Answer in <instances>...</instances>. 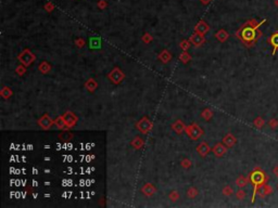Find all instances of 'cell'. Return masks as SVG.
<instances>
[{
  "mask_svg": "<svg viewBox=\"0 0 278 208\" xmlns=\"http://www.w3.org/2000/svg\"><path fill=\"white\" fill-rule=\"evenodd\" d=\"M248 183V179L244 178V177H239V178L237 179L236 181V184L239 186V188H242V186H244V185Z\"/></svg>",
  "mask_w": 278,
  "mask_h": 208,
  "instance_id": "cell-23",
  "label": "cell"
},
{
  "mask_svg": "<svg viewBox=\"0 0 278 208\" xmlns=\"http://www.w3.org/2000/svg\"><path fill=\"white\" fill-rule=\"evenodd\" d=\"M274 2H275L276 7H278V0H275V1H274Z\"/></svg>",
  "mask_w": 278,
  "mask_h": 208,
  "instance_id": "cell-42",
  "label": "cell"
},
{
  "mask_svg": "<svg viewBox=\"0 0 278 208\" xmlns=\"http://www.w3.org/2000/svg\"><path fill=\"white\" fill-rule=\"evenodd\" d=\"M215 37H216V38H217L220 41H225L226 39L228 38V34H227V33H226L224 29H221V30H220V32L216 33V34H215Z\"/></svg>",
  "mask_w": 278,
  "mask_h": 208,
  "instance_id": "cell-17",
  "label": "cell"
},
{
  "mask_svg": "<svg viewBox=\"0 0 278 208\" xmlns=\"http://www.w3.org/2000/svg\"><path fill=\"white\" fill-rule=\"evenodd\" d=\"M180 60H182V61L184 62V63H187V62H188L189 60H190V57H189V55L187 54L186 52H185V53H183V54L180 55Z\"/></svg>",
  "mask_w": 278,
  "mask_h": 208,
  "instance_id": "cell-29",
  "label": "cell"
},
{
  "mask_svg": "<svg viewBox=\"0 0 278 208\" xmlns=\"http://www.w3.org/2000/svg\"><path fill=\"white\" fill-rule=\"evenodd\" d=\"M39 71L42 72V73H44V74L48 73V72L50 71V65H49L47 62H42V64L39 65Z\"/></svg>",
  "mask_w": 278,
  "mask_h": 208,
  "instance_id": "cell-21",
  "label": "cell"
},
{
  "mask_svg": "<svg viewBox=\"0 0 278 208\" xmlns=\"http://www.w3.org/2000/svg\"><path fill=\"white\" fill-rule=\"evenodd\" d=\"M76 44H77V46L83 47L84 46V41L82 40V39H79V40H76Z\"/></svg>",
  "mask_w": 278,
  "mask_h": 208,
  "instance_id": "cell-39",
  "label": "cell"
},
{
  "mask_svg": "<svg viewBox=\"0 0 278 208\" xmlns=\"http://www.w3.org/2000/svg\"><path fill=\"white\" fill-rule=\"evenodd\" d=\"M182 165L184 166L185 168H188L189 166H190V163H189V160L185 159V160H183V162H182Z\"/></svg>",
  "mask_w": 278,
  "mask_h": 208,
  "instance_id": "cell-37",
  "label": "cell"
},
{
  "mask_svg": "<svg viewBox=\"0 0 278 208\" xmlns=\"http://www.w3.org/2000/svg\"><path fill=\"white\" fill-rule=\"evenodd\" d=\"M187 195H188V197H189V198H195V197L198 195V191H197V189H195V188H191V189H189V190H188V193H187Z\"/></svg>",
  "mask_w": 278,
  "mask_h": 208,
  "instance_id": "cell-26",
  "label": "cell"
},
{
  "mask_svg": "<svg viewBox=\"0 0 278 208\" xmlns=\"http://www.w3.org/2000/svg\"><path fill=\"white\" fill-rule=\"evenodd\" d=\"M24 72H25V69H24V66H18V69H16V73H18V75H23Z\"/></svg>",
  "mask_w": 278,
  "mask_h": 208,
  "instance_id": "cell-33",
  "label": "cell"
},
{
  "mask_svg": "<svg viewBox=\"0 0 278 208\" xmlns=\"http://www.w3.org/2000/svg\"><path fill=\"white\" fill-rule=\"evenodd\" d=\"M54 123L57 124V126L59 127V128H64V126H66V124H65L64 119H63V116L62 117H58V118L55 119Z\"/></svg>",
  "mask_w": 278,
  "mask_h": 208,
  "instance_id": "cell-24",
  "label": "cell"
},
{
  "mask_svg": "<svg viewBox=\"0 0 278 208\" xmlns=\"http://www.w3.org/2000/svg\"><path fill=\"white\" fill-rule=\"evenodd\" d=\"M268 42L273 46V55L276 53V51L278 50V32L274 33L271 36V38L268 39Z\"/></svg>",
  "mask_w": 278,
  "mask_h": 208,
  "instance_id": "cell-13",
  "label": "cell"
},
{
  "mask_svg": "<svg viewBox=\"0 0 278 208\" xmlns=\"http://www.w3.org/2000/svg\"><path fill=\"white\" fill-rule=\"evenodd\" d=\"M178 194H177V192L176 191H173L172 193H171V195H170V198L172 199V201H177V199H178Z\"/></svg>",
  "mask_w": 278,
  "mask_h": 208,
  "instance_id": "cell-30",
  "label": "cell"
},
{
  "mask_svg": "<svg viewBox=\"0 0 278 208\" xmlns=\"http://www.w3.org/2000/svg\"><path fill=\"white\" fill-rule=\"evenodd\" d=\"M98 7L99 8H101V9H104V8L107 7V2L106 1H103V0H100L98 3Z\"/></svg>",
  "mask_w": 278,
  "mask_h": 208,
  "instance_id": "cell-35",
  "label": "cell"
},
{
  "mask_svg": "<svg viewBox=\"0 0 278 208\" xmlns=\"http://www.w3.org/2000/svg\"><path fill=\"white\" fill-rule=\"evenodd\" d=\"M261 192L262 193H260V196H264V195H267V194H269V193L272 192V189H271V186H268V185H264L263 184L262 186H261Z\"/></svg>",
  "mask_w": 278,
  "mask_h": 208,
  "instance_id": "cell-22",
  "label": "cell"
},
{
  "mask_svg": "<svg viewBox=\"0 0 278 208\" xmlns=\"http://www.w3.org/2000/svg\"><path fill=\"white\" fill-rule=\"evenodd\" d=\"M108 77L110 78V80L113 82V84L117 85V84H120V82L124 79V74H123V72L121 71L120 69L115 67V69H113L112 71H111V73L109 74Z\"/></svg>",
  "mask_w": 278,
  "mask_h": 208,
  "instance_id": "cell-5",
  "label": "cell"
},
{
  "mask_svg": "<svg viewBox=\"0 0 278 208\" xmlns=\"http://www.w3.org/2000/svg\"><path fill=\"white\" fill-rule=\"evenodd\" d=\"M223 142L227 145V147H232V145L236 143V138H235L232 135H227L225 138H224Z\"/></svg>",
  "mask_w": 278,
  "mask_h": 208,
  "instance_id": "cell-16",
  "label": "cell"
},
{
  "mask_svg": "<svg viewBox=\"0 0 278 208\" xmlns=\"http://www.w3.org/2000/svg\"><path fill=\"white\" fill-rule=\"evenodd\" d=\"M266 180H267V178H266V176H265V174L263 171H261L260 169H255L253 172H251L250 181L252 182V184L254 185V192H253L252 202L254 201V197H255V195H256L257 190L264 184Z\"/></svg>",
  "mask_w": 278,
  "mask_h": 208,
  "instance_id": "cell-2",
  "label": "cell"
},
{
  "mask_svg": "<svg viewBox=\"0 0 278 208\" xmlns=\"http://www.w3.org/2000/svg\"><path fill=\"white\" fill-rule=\"evenodd\" d=\"M137 128L139 129L140 132L147 133L148 131H150V129L152 128V123L147 118V117H143V118L137 124Z\"/></svg>",
  "mask_w": 278,
  "mask_h": 208,
  "instance_id": "cell-6",
  "label": "cell"
},
{
  "mask_svg": "<svg viewBox=\"0 0 278 208\" xmlns=\"http://www.w3.org/2000/svg\"><path fill=\"white\" fill-rule=\"evenodd\" d=\"M63 119H64L65 124H66V126L69 127H73L75 126L76 121H77V117L73 114L72 112H66L64 115H63Z\"/></svg>",
  "mask_w": 278,
  "mask_h": 208,
  "instance_id": "cell-7",
  "label": "cell"
},
{
  "mask_svg": "<svg viewBox=\"0 0 278 208\" xmlns=\"http://www.w3.org/2000/svg\"><path fill=\"white\" fill-rule=\"evenodd\" d=\"M223 192H224V194L225 195H232V189L229 188V186H226V188L223 190Z\"/></svg>",
  "mask_w": 278,
  "mask_h": 208,
  "instance_id": "cell-31",
  "label": "cell"
},
{
  "mask_svg": "<svg viewBox=\"0 0 278 208\" xmlns=\"http://www.w3.org/2000/svg\"><path fill=\"white\" fill-rule=\"evenodd\" d=\"M11 94H12V91L11 90L9 89V88H7V87H5L3 88L2 90H1V96H3V98L5 99H8V98H10V96H11Z\"/></svg>",
  "mask_w": 278,
  "mask_h": 208,
  "instance_id": "cell-25",
  "label": "cell"
},
{
  "mask_svg": "<svg viewBox=\"0 0 278 208\" xmlns=\"http://www.w3.org/2000/svg\"><path fill=\"white\" fill-rule=\"evenodd\" d=\"M274 172H275V175H276V176H278V166L275 168V169H274Z\"/></svg>",
  "mask_w": 278,
  "mask_h": 208,
  "instance_id": "cell-41",
  "label": "cell"
},
{
  "mask_svg": "<svg viewBox=\"0 0 278 208\" xmlns=\"http://www.w3.org/2000/svg\"><path fill=\"white\" fill-rule=\"evenodd\" d=\"M141 192H143L146 196H151V195H153L154 193H155V188H154L151 183H147V184H145L143 186Z\"/></svg>",
  "mask_w": 278,
  "mask_h": 208,
  "instance_id": "cell-12",
  "label": "cell"
},
{
  "mask_svg": "<svg viewBox=\"0 0 278 208\" xmlns=\"http://www.w3.org/2000/svg\"><path fill=\"white\" fill-rule=\"evenodd\" d=\"M263 124H264V120H263L262 118H256L254 120V125L256 127H259V128H261V127L263 126Z\"/></svg>",
  "mask_w": 278,
  "mask_h": 208,
  "instance_id": "cell-28",
  "label": "cell"
},
{
  "mask_svg": "<svg viewBox=\"0 0 278 208\" xmlns=\"http://www.w3.org/2000/svg\"><path fill=\"white\" fill-rule=\"evenodd\" d=\"M265 22H266L265 18L263 21H261V22H256L255 20L249 21L248 23H246L238 30L237 36H238V38L241 39L247 46H252L255 41L257 40V38L262 35V33L257 29Z\"/></svg>",
  "mask_w": 278,
  "mask_h": 208,
  "instance_id": "cell-1",
  "label": "cell"
},
{
  "mask_svg": "<svg viewBox=\"0 0 278 208\" xmlns=\"http://www.w3.org/2000/svg\"><path fill=\"white\" fill-rule=\"evenodd\" d=\"M97 86H98V85H97V82L95 81L94 79H89V80H88V81L85 84L86 89H88V90H89V91H94V90L97 88Z\"/></svg>",
  "mask_w": 278,
  "mask_h": 208,
  "instance_id": "cell-19",
  "label": "cell"
},
{
  "mask_svg": "<svg viewBox=\"0 0 278 208\" xmlns=\"http://www.w3.org/2000/svg\"><path fill=\"white\" fill-rule=\"evenodd\" d=\"M159 59L161 60L163 63H167V62L170 61V59H171V55H170V53H168L167 51H163V52L160 54Z\"/></svg>",
  "mask_w": 278,
  "mask_h": 208,
  "instance_id": "cell-20",
  "label": "cell"
},
{
  "mask_svg": "<svg viewBox=\"0 0 278 208\" xmlns=\"http://www.w3.org/2000/svg\"><path fill=\"white\" fill-rule=\"evenodd\" d=\"M269 125H271L272 128H275V127H277L278 123H277V120H276V119H272V120L269 121Z\"/></svg>",
  "mask_w": 278,
  "mask_h": 208,
  "instance_id": "cell-36",
  "label": "cell"
},
{
  "mask_svg": "<svg viewBox=\"0 0 278 208\" xmlns=\"http://www.w3.org/2000/svg\"><path fill=\"white\" fill-rule=\"evenodd\" d=\"M35 59H36V57H35V55L33 54L30 50H27V49L24 50L21 54L18 55V60H20V62H21L23 65H26V66H28V65L32 64L33 62L35 61Z\"/></svg>",
  "mask_w": 278,
  "mask_h": 208,
  "instance_id": "cell-4",
  "label": "cell"
},
{
  "mask_svg": "<svg viewBox=\"0 0 278 208\" xmlns=\"http://www.w3.org/2000/svg\"><path fill=\"white\" fill-rule=\"evenodd\" d=\"M186 133L188 135V137L190 138L191 140H198L199 138L201 137V135H203V131L202 129L200 128V127L198 126L197 124H192V125H190V126L186 127Z\"/></svg>",
  "mask_w": 278,
  "mask_h": 208,
  "instance_id": "cell-3",
  "label": "cell"
},
{
  "mask_svg": "<svg viewBox=\"0 0 278 208\" xmlns=\"http://www.w3.org/2000/svg\"><path fill=\"white\" fill-rule=\"evenodd\" d=\"M131 145H133L135 149H140L143 145V140L141 138H135V139L131 141Z\"/></svg>",
  "mask_w": 278,
  "mask_h": 208,
  "instance_id": "cell-18",
  "label": "cell"
},
{
  "mask_svg": "<svg viewBox=\"0 0 278 208\" xmlns=\"http://www.w3.org/2000/svg\"><path fill=\"white\" fill-rule=\"evenodd\" d=\"M172 128H173V130L177 133V135H179V133H182L183 131L186 130V127H185L184 123H183L182 120H176L175 121L174 125L172 126Z\"/></svg>",
  "mask_w": 278,
  "mask_h": 208,
  "instance_id": "cell-14",
  "label": "cell"
},
{
  "mask_svg": "<svg viewBox=\"0 0 278 208\" xmlns=\"http://www.w3.org/2000/svg\"><path fill=\"white\" fill-rule=\"evenodd\" d=\"M200 1L203 3V5H207V3H209V2H211L212 0H200Z\"/></svg>",
  "mask_w": 278,
  "mask_h": 208,
  "instance_id": "cell-40",
  "label": "cell"
},
{
  "mask_svg": "<svg viewBox=\"0 0 278 208\" xmlns=\"http://www.w3.org/2000/svg\"><path fill=\"white\" fill-rule=\"evenodd\" d=\"M197 152L200 154L201 156H203V157H204V156H207V154H209L210 147L207 145V143H205V142H202V143H200L197 147Z\"/></svg>",
  "mask_w": 278,
  "mask_h": 208,
  "instance_id": "cell-9",
  "label": "cell"
},
{
  "mask_svg": "<svg viewBox=\"0 0 278 208\" xmlns=\"http://www.w3.org/2000/svg\"><path fill=\"white\" fill-rule=\"evenodd\" d=\"M226 150L227 149L224 147L223 144H216L215 147H213V153L215 154V156L220 157V156H223L226 153Z\"/></svg>",
  "mask_w": 278,
  "mask_h": 208,
  "instance_id": "cell-15",
  "label": "cell"
},
{
  "mask_svg": "<svg viewBox=\"0 0 278 208\" xmlns=\"http://www.w3.org/2000/svg\"><path fill=\"white\" fill-rule=\"evenodd\" d=\"M244 196H246V193H244V191L240 190V191H238V192H237V197H238L239 199L244 198Z\"/></svg>",
  "mask_w": 278,
  "mask_h": 208,
  "instance_id": "cell-32",
  "label": "cell"
},
{
  "mask_svg": "<svg viewBox=\"0 0 278 208\" xmlns=\"http://www.w3.org/2000/svg\"><path fill=\"white\" fill-rule=\"evenodd\" d=\"M47 9V11H51V10L53 9V6L51 5V3H47L46 5V7H45Z\"/></svg>",
  "mask_w": 278,
  "mask_h": 208,
  "instance_id": "cell-38",
  "label": "cell"
},
{
  "mask_svg": "<svg viewBox=\"0 0 278 208\" xmlns=\"http://www.w3.org/2000/svg\"><path fill=\"white\" fill-rule=\"evenodd\" d=\"M209 29H210L209 25H207V23H204L203 21H200V22L197 24V26H195V32L199 33V34H201V35H204L207 32H209Z\"/></svg>",
  "mask_w": 278,
  "mask_h": 208,
  "instance_id": "cell-11",
  "label": "cell"
},
{
  "mask_svg": "<svg viewBox=\"0 0 278 208\" xmlns=\"http://www.w3.org/2000/svg\"><path fill=\"white\" fill-rule=\"evenodd\" d=\"M212 115H213V113H212L211 111L209 110V108H207V110H204V111H203V112H202V117H204V118L207 119H207L211 118Z\"/></svg>",
  "mask_w": 278,
  "mask_h": 208,
  "instance_id": "cell-27",
  "label": "cell"
},
{
  "mask_svg": "<svg viewBox=\"0 0 278 208\" xmlns=\"http://www.w3.org/2000/svg\"><path fill=\"white\" fill-rule=\"evenodd\" d=\"M54 123V121H52V119L50 118V117L48 116V115H44V116L42 117V118L38 120V124H39V126L42 127L44 129H49L51 126H52V124Z\"/></svg>",
  "mask_w": 278,
  "mask_h": 208,
  "instance_id": "cell-8",
  "label": "cell"
},
{
  "mask_svg": "<svg viewBox=\"0 0 278 208\" xmlns=\"http://www.w3.org/2000/svg\"><path fill=\"white\" fill-rule=\"evenodd\" d=\"M180 47H182L183 49H185V50H187V49L189 48V42L188 41H186V40L183 41L182 44H180Z\"/></svg>",
  "mask_w": 278,
  "mask_h": 208,
  "instance_id": "cell-34",
  "label": "cell"
},
{
  "mask_svg": "<svg viewBox=\"0 0 278 208\" xmlns=\"http://www.w3.org/2000/svg\"><path fill=\"white\" fill-rule=\"evenodd\" d=\"M190 41L192 42L195 46H201V45L204 42V37H203V35L199 34V33H197V34L192 35L190 38Z\"/></svg>",
  "mask_w": 278,
  "mask_h": 208,
  "instance_id": "cell-10",
  "label": "cell"
}]
</instances>
